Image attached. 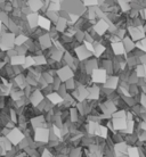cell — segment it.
<instances>
[{"label":"cell","mask_w":146,"mask_h":157,"mask_svg":"<svg viewBox=\"0 0 146 157\" xmlns=\"http://www.w3.org/2000/svg\"><path fill=\"white\" fill-rule=\"evenodd\" d=\"M54 133H55V136H57V137H61V130H59V128L54 126Z\"/></svg>","instance_id":"obj_36"},{"label":"cell","mask_w":146,"mask_h":157,"mask_svg":"<svg viewBox=\"0 0 146 157\" xmlns=\"http://www.w3.org/2000/svg\"><path fill=\"white\" fill-rule=\"evenodd\" d=\"M109 26H110V23L105 20H97L96 23L93 25V31L95 32L97 36H105V33H107L109 31Z\"/></svg>","instance_id":"obj_4"},{"label":"cell","mask_w":146,"mask_h":157,"mask_svg":"<svg viewBox=\"0 0 146 157\" xmlns=\"http://www.w3.org/2000/svg\"><path fill=\"white\" fill-rule=\"evenodd\" d=\"M56 73H57L56 76L61 80V82H66L70 78H73V76H74V71L69 65L59 67L58 70L56 71Z\"/></svg>","instance_id":"obj_2"},{"label":"cell","mask_w":146,"mask_h":157,"mask_svg":"<svg viewBox=\"0 0 146 157\" xmlns=\"http://www.w3.org/2000/svg\"><path fill=\"white\" fill-rule=\"evenodd\" d=\"M112 125L114 130H126L127 118H113Z\"/></svg>","instance_id":"obj_18"},{"label":"cell","mask_w":146,"mask_h":157,"mask_svg":"<svg viewBox=\"0 0 146 157\" xmlns=\"http://www.w3.org/2000/svg\"><path fill=\"white\" fill-rule=\"evenodd\" d=\"M24 63H25V56L15 55L10 57V64L13 66H23Z\"/></svg>","instance_id":"obj_20"},{"label":"cell","mask_w":146,"mask_h":157,"mask_svg":"<svg viewBox=\"0 0 146 157\" xmlns=\"http://www.w3.org/2000/svg\"><path fill=\"white\" fill-rule=\"evenodd\" d=\"M135 74H136V76H137L138 78H145V71H144V65H142V64L137 65V66H136V70H135Z\"/></svg>","instance_id":"obj_25"},{"label":"cell","mask_w":146,"mask_h":157,"mask_svg":"<svg viewBox=\"0 0 146 157\" xmlns=\"http://www.w3.org/2000/svg\"><path fill=\"white\" fill-rule=\"evenodd\" d=\"M135 44H136V48L139 49L143 54L146 52V36H144L142 40H139V41H137V42H135Z\"/></svg>","instance_id":"obj_24"},{"label":"cell","mask_w":146,"mask_h":157,"mask_svg":"<svg viewBox=\"0 0 146 157\" xmlns=\"http://www.w3.org/2000/svg\"><path fill=\"white\" fill-rule=\"evenodd\" d=\"M140 128L143 129V131H145L146 132V122H143L142 124H140Z\"/></svg>","instance_id":"obj_38"},{"label":"cell","mask_w":146,"mask_h":157,"mask_svg":"<svg viewBox=\"0 0 146 157\" xmlns=\"http://www.w3.org/2000/svg\"><path fill=\"white\" fill-rule=\"evenodd\" d=\"M127 33H128V36L134 42H137L139 40H142L144 36H146L145 32L143 30L142 26H128L127 28Z\"/></svg>","instance_id":"obj_1"},{"label":"cell","mask_w":146,"mask_h":157,"mask_svg":"<svg viewBox=\"0 0 146 157\" xmlns=\"http://www.w3.org/2000/svg\"><path fill=\"white\" fill-rule=\"evenodd\" d=\"M88 89V94H89V97L88 99H91V100H96V99L99 98L101 96V89H99L97 86H87Z\"/></svg>","instance_id":"obj_16"},{"label":"cell","mask_w":146,"mask_h":157,"mask_svg":"<svg viewBox=\"0 0 146 157\" xmlns=\"http://www.w3.org/2000/svg\"><path fill=\"white\" fill-rule=\"evenodd\" d=\"M47 98L49 99V101H50L53 105L63 104V101H64L63 97L59 94H57V92H49V94H47Z\"/></svg>","instance_id":"obj_17"},{"label":"cell","mask_w":146,"mask_h":157,"mask_svg":"<svg viewBox=\"0 0 146 157\" xmlns=\"http://www.w3.org/2000/svg\"><path fill=\"white\" fill-rule=\"evenodd\" d=\"M127 149H128V146L124 144V142H119L114 146V150L116 155H122V154L127 153Z\"/></svg>","instance_id":"obj_22"},{"label":"cell","mask_w":146,"mask_h":157,"mask_svg":"<svg viewBox=\"0 0 146 157\" xmlns=\"http://www.w3.org/2000/svg\"><path fill=\"white\" fill-rule=\"evenodd\" d=\"M23 133L18 129H13L7 133V139L9 142H12L14 145H18L20 142L23 141Z\"/></svg>","instance_id":"obj_5"},{"label":"cell","mask_w":146,"mask_h":157,"mask_svg":"<svg viewBox=\"0 0 146 157\" xmlns=\"http://www.w3.org/2000/svg\"><path fill=\"white\" fill-rule=\"evenodd\" d=\"M132 130H134V121L132 120H127V128L124 131L128 132V133H131Z\"/></svg>","instance_id":"obj_33"},{"label":"cell","mask_w":146,"mask_h":157,"mask_svg":"<svg viewBox=\"0 0 146 157\" xmlns=\"http://www.w3.org/2000/svg\"><path fill=\"white\" fill-rule=\"evenodd\" d=\"M140 105H142L143 107H146V94H144L140 96Z\"/></svg>","instance_id":"obj_35"},{"label":"cell","mask_w":146,"mask_h":157,"mask_svg":"<svg viewBox=\"0 0 146 157\" xmlns=\"http://www.w3.org/2000/svg\"><path fill=\"white\" fill-rule=\"evenodd\" d=\"M111 48H112V52H113L115 56H119V57H120V56H122V55H127L126 50H124V47H123L122 41L111 43Z\"/></svg>","instance_id":"obj_13"},{"label":"cell","mask_w":146,"mask_h":157,"mask_svg":"<svg viewBox=\"0 0 146 157\" xmlns=\"http://www.w3.org/2000/svg\"><path fill=\"white\" fill-rule=\"evenodd\" d=\"M1 28H2V23L0 22V31H1Z\"/></svg>","instance_id":"obj_41"},{"label":"cell","mask_w":146,"mask_h":157,"mask_svg":"<svg viewBox=\"0 0 146 157\" xmlns=\"http://www.w3.org/2000/svg\"><path fill=\"white\" fill-rule=\"evenodd\" d=\"M127 154H128V157H139V151L137 148L135 147H128L127 149Z\"/></svg>","instance_id":"obj_30"},{"label":"cell","mask_w":146,"mask_h":157,"mask_svg":"<svg viewBox=\"0 0 146 157\" xmlns=\"http://www.w3.org/2000/svg\"><path fill=\"white\" fill-rule=\"evenodd\" d=\"M38 17H39V14L37 13H30L29 15L25 16V21L31 30L38 28Z\"/></svg>","instance_id":"obj_10"},{"label":"cell","mask_w":146,"mask_h":157,"mask_svg":"<svg viewBox=\"0 0 146 157\" xmlns=\"http://www.w3.org/2000/svg\"><path fill=\"white\" fill-rule=\"evenodd\" d=\"M75 54H77V57H78L80 62L87 60V59H89L93 56V54H91L90 51H88L83 44H80L78 47H75Z\"/></svg>","instance_id":"obj_6"},{"label":"cell","mask_w":146,"mask_h":157,"mask_svg":"<svg viewBox=\"0 0 146 157\" xmlns=\"http://www.w3.org/2000/svg\"><path fill=\"white\" fill-rule=\"evenodd\" d=\"M36 66L33 56H25V63L23 65V68H29V67Z\"/></svg>","instance_id":"obj_26"},{"label":"cell","mask_w":146,"mask_h":157,"mask_svg":"<svg viewBox=\"0 0 146 157\" xmlns=\"http://www.w3.org/2000/svg\"><path fill=\"white\" fill-rule=\"evenodd\" d=\"M36 66H41V65H46L47 64V58L44 55H36L33 56Z\"/></svg>","instance_id":"obj_23"},{"label":"cell","mask_w":146,"mask_h":157,"mask_svg":"<svg viewBox=\"0 0 146 157\" xmlns=\"http://www.w3.org/2000/svg\"><path fill=\"white\" fill-rule=\"evenodd\" d=\"M53 26H54V24L51 23L46 16L39 14V17H38V28H40L41 30H44L46 32H49Z\"/></svg>","instance_id":"obj_7"},{"label":"cell","mask_w":146,"mask_h":157,"mask_svg":"<svg viewBox=\"0 0 146 157\" xmlns=\"http://www.w3.org/2000/svg\"><path fill=\"white\" fill-rule=\"evenodd\" d=\"M42 122H44V118L39 116V117H36L32 120V124H33V126H36V128H41Z\"/></svg>","instance_id":"obj_31"},{"label":"cell","mask_w":146,"mask_h":157,"mask_svg":"<svg viewBox=\"0 0 146 157\" xmlns=\"http://www.w3.org/2000/svg\"><path fill=\"white\" fill-rule=\"evenodd\" d=\"M83 7H97L98 6V0H82Z\"/></svg>","instance_id":"obj_29"},{"label":"cell","mask_w":146,"mask_h":157,"mask_svg":"<svg viewBox=\"0 0 146 157\" xmlns=\"http://www.w3.org/2000/svg\"><path fill=\"white\" fill-rule=\"evenodd\" d=\"M121 41H122L123 47H124V50H126L127 54H130V52H132V51L135 50V48H136V44H135L134 41H132V40H131L128 36H127L126 38H123Z\"/></svg>","instance_id":"obj_15"},{"label":"cell","mask_w":146,"mask_h":157,"mask_svg":"<svg viewBox=\"0 0 146 157\" xmlns=\"http://www.w3.org/2000/svg\"><path fill=\"white\" fill-rule=\"evenodd\" d=\"M139 63L142 64V65H146V52L140 55V57H139Z\"/></svg>","instance_id":"obj_34"},{"label":"cell","mask_w":146,"mask_h":157,"mask_svg":"<svg viewBox=\"0 0 146 157\" xmlns=\"http://www.w3.org/2000/svg\"><path fill=\"white\" fill-rule=\"evenodd\" d=\"M90 78H91V81L94 83L104 84L107 80V72L104 68H95L90 73Z\"/></svg>","instance_id":"obj_3"},{"label":"cell","mask_w":146,"mask_h":157,"mask_svg":"<svg viewBox=\"0 0 146 157\" xmlns=\"http://www.w3.org/2000/svg\"><path fill=\"white\" fill-rule=\"evenodd\" d=\"M42 157H51L50 151H49L48 149H45L44 153H42Z\"/></svg>","instance_id":"obj_37"},{"label":"cell","mask_w":146,"mask_h":157,"mask_svg":"<svg viewBox=\"0 0 146 157\" xmlns=\"http://www.w3.org/2000/svg\"><path fill=\"white\" fill-rule=\"evenodd\" d=\"M126 114L127 113L124 110H119V112H114L112 116H113V118H126Z\"/></svg>","instance_id":"obj_32"},{"label":"cell","mask_w":146,"mask_h":157,"mask_svg":"<svg viewBox=\"0 0 146 157\" xmlns=\"http://www.w3.org/2000/svg\"><path fill=\"white\" fill-rule=\"evenodd\" d=\"M118 157H128V156H124V155H123V154H122V155H119Z\"/></svg>","instance_id":"obj_40"},{"label":"cell","mask_w":146,"mask_h":157,"mask_svg":"<svg viewBox=\"0 0 146 157\" xmlns=\"http://www.w3.org/2000/svg\"><path fill=\"white\" fill-rule=\"evenodd\" d=\"M119 82H120V78L116 76V75H112V76H107L106 82L104 83V86L107 88V89H111V90H114L116 89L119 86Z\"/></svg>","instance_id":"obj_12"},{"label":"cell","mask_w":146,"mask_h":157,"mask_svg":"<svg viewBox=\"0 0 146 157\" xmlns=\"http://www.w3.org/2000/svg\"><path fill=\"white\" fill-rule=\"evenodd\" d=\"M102 109H103L104 115H105L106 117H110V116H112V114L114 113L115 110H116V106L114 105L113 101H106L103 104Z\"/></svg>","instance_id":"obj_11"},{"label":"cell","mask_w":146,"mask_h":157,"mask_svg":"<svg viewBox=\"0 0 146 157\" xmlns=\"http://www.w3.org/2000/svg\"><path fill=\"white\" fill-rule=\"evenodd\" d=\"M30 39L26 34H23V33H18V34H16L15 36V40H14V44H15L16 47H18V46H23L26 43V41Z\"/></svg>","instance_id":"obj_21"},{"label":"cell","mask_w":146,"mask_h":157,"mask_svg":"<svg viewBox=\"0 0 146 157\" xmlns=\"http://www.w3.org/2000/svg\"><path fill=\"white\" fill-rule=\"evenodd\" d=\"M107 131H109L107 128H105L104 125H98V129H97L95 134H97V136H99V137H102V138H106Z\"/></svg>","instance_id":"obj_28"},{"label":"cell","mask_w":146,"mask_h":157,"mask_svg":"<svg viewBox=\"0 0 146 157\" xmlns=\"http://www.w3.org/2000/svg\"><path fill=\"white\" fill-rule=\"evenodd\" d=\"M42 99H44V96H42V92L40 90L32 91V94H30V101H31V104H33L34 106L39 105L40 102L42 101Z\"/></svg>","instance_id":"obj_14"},{"label":"cell","mask_w":146,"mask_h":157,"mask_svg":"<svg viewBox=\"0 0 146 157\" xmlns=\"http://www.w3.org/2000/svg\"><path fill=\"white\" fill-rule=\"evenodd\" d=\"M48 137H49V131L47 129H45V128H37L36 136H34V139H36L37 141L47 142Z\"/></svg>","instance_id":"obj_8"},{"label":"cell","mask_w":146,"mask_h":157,"mask_svg":"<svg viewBox=\"0 0 146 157\" xmlns=\"http://www.w3.org/2000/svg\"><path fill=\"white\" fill-rule=\"evenodd\" d=\"M105 51H106V47L103 43L97 42L96 44L94 43V52H93V55L95 56V57L103 56V54H105Z\"/></svg>","instance_id":"obj_19"},{"label":"cell","mask_w":146,"mask_h":157,"mask_svg":"<svg viewBox=\"0 0 146 157\" xmlns=\"http://www.w3.org/2000/svg\"><path fill=\"white\" fill-rule=\"evenodd\" d=\"M8 1H13V0H8Z\"/></svg>","instance_id":"obj_42"},{"label":"cell","mask_w":146,"mask_h":157,"mask_svg":"<svg viewBox=\"0 0 146 157\" xmlns=\"http://www.w3.org/2000/svg\"><path fill=\"white\" fill-rule=\"evenodd\" d=\"M39 43H40V47L44 48V49H50L53 47V39L50 38L49 33L46 32L45 34L39 38Z\"/></svg>","instance_id":"obj_9"},{"label":"cell","mask_w":146,"mask_h":157,"mask_svg":"<svg viewBox=\"0 0 146 157\" xmlns=\"http://www.w3.org/2000/svg\"><path fill=\"white\" fill-rule=\"evenodd\" d=\"M98 122H94V121H89L88 122V131L89 133H96V131L98 129Z\"/></svg>","instance_id":"obj_27"},{"label":"cell","mask_w":146,"mask_h":157,"mask_svg":"<svg viewBox=\"0 0 146 157\" xmlns=\"http://www.w3.org/2000/svg\"><path fill=\"white\" fill-rule=\"evenodd\" d=\"M144 71H145V78H146V65H144Z\"/></svg>","instance_id":"obj_39"}]
</instances>
